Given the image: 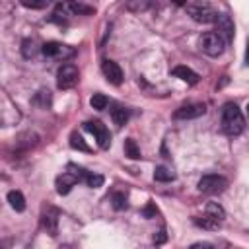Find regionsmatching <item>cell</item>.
Returning <instances> with one entry per match:
<instances>
[{
  "mask_svg": "<svg viewBox=\"0 0 249 249\" xmlns=\"http://www.w3.org/2000/svg\"><path fill=\"white\" fill-rule=\"evenodd\" d=\"M156 214H158V208H156L154 202H148V204L144 206V210H142V216H144V218H154Z\"/></svg>",
  "mask_w": 249,
  "mask_h": 249,
  "instance_id": "83f0119b",
  "label": "cell"
},
{
  "mask_svg": "<svg viewBox=\"0 0 249 249\" xmlns=\"http://www.w3.org/2000/svg\"><path fill=\"white\" fill-rule=\"evenodd\" d=\"M214 23H216V33L226 41V45L231 43L233 41V21H231V18L228 14H218Z\"/></svg>",
  "mask_w": 249,
  "mask_h": 249,
  "instance_id": "52a82bcc",
  "label": "cell"
},
{
  "mask_svg": "<svg viewBox=\"0 0 249 249\" xmlns=\"http://www.w3.org/2000/svg\"><path fill=\"white\" fill-rule=\"evenodd\" d=\"M101 72H103V76H105V80L109 84H113V86H121L123 84V70L115 60H109V58L103 60Z\"/></svg>",
  "mask_w": 249,
  "mask_h": 249,
  "instance_id": "ba28073f",
  "label": "cell"
},
{
  "mask_svg": "<svg viewBox=\"0 0 249 249\" xmlns=\"http://www.w3.org/2000/svg\"><path fill=\"white\" fill-rule=\"evenodd\" d=\"M41 51H43V54L49 56V58H66V56H72V54H74L72 49H68L66 45L56 43V41L45 43V45L41 47Z\"/></svg>",
  "mask_w": 249,
  "mask_h": 249,
  "instance_id": "9c48e42d",
  "label": "cell"
},
{
  "mask_svg": "<svg viewBox=\"0 0 249 249\" xmlns=\"http://www.w3.org/2000/svg\"><path fill=\"white\" fill-rule=\"evenodd\" d=\"M191 249H212V245L210 243H193Z\"/></svg>",
  "mask_w": 249,
  "mask_h": 249,
  "instance_id": "4dcf8cb0",
  "label": "cell"
},
{
  "mask_svg": "<svg viewBox=\"0 0 249 249\" xmlns=\"http://www.w3.org/2000/svg\"><path fill=\"white\" fill-rule=\"evenodd\" d=\"M245 128V119L241 115V109L235 103H226L222 109V130L230 136L241 134Z\"/></svg>",
  "mask_w": 249,
  "mask_h": 249,
  "instance_id": "6da1fadb",
  "label": "cell"
},
{
  "mask_svg": "<svg viewBox=\"0 0 249 249\" xmlns=\"http://www.w3.org/2000/svg\"><path fill=\"white\" fill-rule=\"evenodd\" d=\"M78 78H80V74L74 64H62L56 72V86L60 89H70L78 84Z\"/></svg>",
  "mask_w": 249,
  "mask_h": 249,
  "instance_id": "5b68a950",
  "label": "cell"
},
{
  "mask_svg": "<svg viewBox=\"0 0 249 249\" xmlns=\"http://www.w3.org/2000/svg\"><path fill=\"white\" fill-rule=\"evenodd\" d=\"M165 239H167V235H165V230L161 228V230L154 235V243H156V245H161V243H165Z\"/></svg>",
  "mask_w": 249,
  "mask_h": 249,
  "instance_id": "f546056e",
  "label": "cell"
},
{
  "mask_svg": "<svg viewBox=\"0 0 249 249\" xmlns=\"http://www.w3.org/2000/svg\"><path fill=\"white\" fill-rule=\"evenodd\" d=\"M66 8H68L72 14H78V16H89V14L95 12L93 6H88V4H84V2H70Z\"/></svg>",
  "mask_w": 249,
  "mask_h": 249,
  "instance_id": "e0dca14e",
  "label": "cell"
},
{
  "mask_svg": "<svg viewBox=\"0 0 249 249\" xmlns=\"http://www.w3.org/2000/svg\"><path fill=\"white\" fill-rule=\"evenodd\" d=\"M154 179L160 181V183H169V181L175 179V173H173L171 169H167L165 165H158V167L154 169Z\"/></svg>",
  "mask_w": 249,
  "mask_h": 249,
  "instance_id": "9a60e30c",
  "label": "cell"
},
{
  "mask_svg": "<svg viewBox=\"0 0 249 249\" xmlns=\"http://www.w3.org/2000/svg\"><path fill=\"white\" fill-rule=\"evenodd\" d=\"M171 74H173L175 78H179V80L187 82L189 86H195V84L198 82V74H196V72H193L189 66H175V68L171 70Z\"/></svg>",
  "mask_w": 249,
  "mask_h": 249,
  "instance_id": "4fadbf2b",
  "label": "cell"
},
{
  "mask_svg": "<svg viewBox=\"0 0 249 249\" xmlns=\"http://www.w3.org/2000/svg\"><path fill=\"white\" fill-rule=\"evenodd\" d=\"M84 126H86V130H89L97 138V144L103 150H107L111 146V134H109V130H107V126L103 123H99V121H88V123H84Z\"/></svg>",
  "mask_w": 249,
  "mask_h": 249,
  "instance_id": "8992f818",
  "label": "cell"
},
{
  "mask_svg": "<svg viewBox=\"0 0 249 249\" xmlns=\"http://www.w3.org/2000/svg\"><path fill=\"white\" fill-rule=\"evenodd\" d=\"M245 64L249 66V41H247V49H245Z\"/></svg>",
  "mask_w": 249,
  "mask_h": 249,
  "instance_id": "1f68e13d",
  "label": "cell"
},
{
  "mask_svg": "<svg viewBox=\"0 0 249 249\" xmlns=\"http://www.w3.org/2000/svg\"><path fill=\"white\" fill-rule=\"evenodd\" d=\"M43 228L47 230V233L51 235H56L58 231V218H60V212L54 208V206H47L43 210Z\"/></svg>",
  "mask_w": 249,
  "mask_h": 249,
  "instance_id": "8fae6325",
  "label": "cell"
},
{
  "mask_svg": "<svg viewBox=\"0 0 249 249\" xmlns=\"http://www.w3.org/2000/svg\"><path fill=\"white\" fill-rule=\"evenodd\" d=\"M84 181L88 183V187L97 189V187H101V185H103V181H105V179H103V175H97V173H88Z\"/></svg>",
  "mask_w": 249,
  "mask_h": 249,
  "instance_id": "d4e9b609",
  "label": "cell"
},
{
  "mask_svg": "<svg viewBox=\"0 0 249 249\" xmlns=\"http://www.w3.org/2000/svg\"><path fill=\"white\" fill-rule=\"evenodd\" d=\"M113 208L115 210L126 208V196H124V193H115L113 195Z\"/></svg>",
  "mask_w": 249,
  "mask_h": 249,
  "instance_id": "4316f807",
  "label": "cell"
},
{
  "mask_svg": "<svg viewBox=\"0 0 249 249\" xmlns=\"http://www.w3.org/2000/svg\"><path fill=\"white\" fill-rule=\"evenodd\" d=\"M35 53H37V43L33 39H23L21 41V54H23V58H31V56H35Z\"/></svg>",
  "mask_w": 249,
  "mask_h": 249,
  "instance_id": "44dd1931",
  "label": "cell"
},
{
  "mask_svg": "<svg viewBox=\"0 0 249 249\" xmlns=\"http://www.w3.org/2000/svg\"><path fill=\"white\" fill-rule=\"evenodd\" d=\"M196 187L204 195H218V193L226 191L228 179L222 177V175H204V177H200V181H198Z\"/></svg>",
  "mask_w": 249,
  "mask_h": 249,
  "instance_id": "277c9868",
  "label": "cell"
},
{
  "mask_svg": "<svg viewBox=\"0 0 249 249\" xmlns=\"http://www.w3.org/2000/svg\"><path fill=\"white\" fill-rule=\"evenodd\" d=\"M111 119H113V123H115L117 126H123V124H126V121H128V111H126L124 107H115V109L111 111Z\"/></svg>",
  "mask_w": 249,
  "mask_h": 249,
  "instance_id": "d6986e66",
  "label": "cell"
},
{
  "mask_svg": "<svg viewBox=\"0 0 249 249\" xmlns=\"http://www.w3.org/2000/svg\"><path fill=\"white\" fill-rule=\"evenodd\" d=\"M124 156H128L130 160H140V148L132 138L124 140Z\"/></svg>",
  "mask_w": 249,
  "mask_h": 249,
  "instance_id": "ffe728a7",
  "label": "cell"
},
{
  "mask_svg": "<svg viewBox=\"0 0 249 249\" xmlns=\"http://www.w3.org/2000/svg\"><path fill=\"white\" fill-rule=\"evenodd\" d=\"M204 111H206V107H204L202 103H187V105H181V107L173 113V117H175V119H181V121L198 119L200 115H204Z\"/></svg>",
  "mask_w": 249,
  "mask_h": 249,
  "instance_id": "30bf717a",
  "label": "cell"
},
{
  "mask_svg": "<svg viewBox=\"0 0 249 249\" xmlns=\"http://www.w3.org/2000/svg\"><path fill=\"white\" fill-rule=\"evenodd\" d=\"M195 224H196V226H200V228H204V230H216V228L220 226V222L212 220L210 216H204V218H195Z\"/></svg>",
  "mask_w": 249,
  "mask_h": 249,
  "instance_id": "cb8c5ba5",
  "label": "cell"
},
{
  "mask_svg": "<svg viewBox=\"0 0 249 249\" xmlns=\"http://www.w3.org/2000/svg\"><path fill=\"white\" fill-rule=\"evenodd\" d=\"M76 183H78V177L70 171H64L62 175L56 177V193L58 195H68Z\"/></svg>",
  "mask_w": 249,
  "mask_h": 249,
  "instance_id": "7c38bea8",
  "label": "cell"
},
{
  "mask_svg": "<svg viewBox=\"0 0 249 249\" xmlns=\"http://www.w3.org/2000/svg\"><path fill=\"white\" fill-rule=\"evenodd\" d=\"M107 97L103 95V93H93L91 95V99H89V105L95 109V111H103L105 107H107Z\"/></svg>",
  "mask_w": 249,
  "mask_h": 249,
  "instance_id": "7402d4cb",
  "label": "cell"
},
{
  "mask_svg": "<svg viewBox=\"0 0 249 249\" xmlns=\"http://www.w3.org/2000/svg\"><path fill=\"white\" fill-rule=\"evenodd\" d=\"M185 8H187V14L198 23H214L218 18V12L208 4H187Z\"/></svg>",
  "mask_w": 249,
  "mask_h": 249,
  "instance_id": "3957f363",
  "label": "cell"
},
{
  "mask_svg": "<svg viewBox=\"0 0 249 249\" xmlns=\"http://www.w3.org/2000/svg\"><path fill=\"white\" fill-rule=\"evenodd\" d=\"M70 146L76 148V150H82V152H89V146L84 142V138H82L78 132H72V136H70Z\"/></svg>",
  "mask_w": 249,
  "mask_h": 249,
  "instance_id": "603a6c76",
  "label": "cell"
},
{
  "mask_svg": "<svg viewBox=\"0 0 249 249\" xmlns=\"http://www.w3.org/2000/svg\"><path fill=\"white\" fill-rule=\"evenodd\" d=\"M148 8H150V2H140V0L126 2V10H130V12H144Z\"/></svg>",
  "mask_w": 249,
  "mask_h": 249,
  "instance_id": "484cf974",
  "label": "cell"
},
{
  "mask_svg": "<svg viewBox=\"0 0 249 249\" xmlns=\"http://www.w3.org/2000/svg\"><path fill=\"white\" fill-rule=\"evenodd\" d=\"M8 202L16 212H23L25 210V198H23V195L19 191H10L8 193Z\"/></svg>",
  "mask_w": 249,
  "mask_h": 249,
  "instance_id": "5bb4252c",
  "label": "cell"
},
{
  "mask_svg": "<svg viewBox=\"0 0 249 249\" xmlns=\"http://www.w3.org/2000/svg\"><path fill=\"white\" fill-rule=\"evenodd\" d=\"M247 113H249V105H247Z\"/></svg>",
  "mask_w": 249,
  "mask_h": 249,
  "instance_id": "d6a6232c",
  "label": "cell"
},
{
  "mask_svg": "<svg viewBox=\"0 0 249 249\" xmlns=\"http://www.w3.org/2000/svg\"><path fill=\"white\" fill-rule=\"evenodd\" d=\"M33 103L35 105H39V107H43V109H47L49 105H51V91L49 89H39L35 95H33Z\"/></svg>",
  "mask_w": 249,
  "mask_h": 249,
  "instance_id": "ac0fdd59",
  "label": "cell"
},
{
  "mask_svg": "<svg viewBox=\"0 0 249 249\" xmlns=\"http://www.w3.org/2000/svg\"><path fill=\"white\" fill-rule=\"evenodd\" d=\"M206 216H210L216 222H222L226 218V212H224V208L218 202H208L206 204Z\"/></svg>",
  "mask_w": 249,
  "mask_h": 249,
  "instance_id": "2e32d148",
  "label": "cell"
},
{
  "mask_svg": "<svg viewBox=\"0 0 249 249\" xmlns=\"http://www.w3.org/2000/svg\"><path fill=\"white\" fill-rule=\"evenodd\" d=\"M198 47H200V51H202L204 54H208V56H220V54L224 53V49H226V41H224L216 31H206V33L200 35Z\"/></svg>",
  "mask_w": 249,
  "mask_h": 249,
  "instance_id": "7a4b0ae2",
  "label": "cell"
},
{
  "mask_svg": "<svg viewBox=\"0 0 249 249\" xmlns=\"http://www.w3.org/2000/svg\"><path fill=\"white\" fill-rule=\"evenodd\" d=\"M21 4L25 8H33V10H39V8H45L47 2H31V0H21Z\"/></svg>",
  "mask_w": 249,
  "mask_h": 249,
  "instance_id": "f1b7e54d",
  "label": "cell"
}]
</instances>
